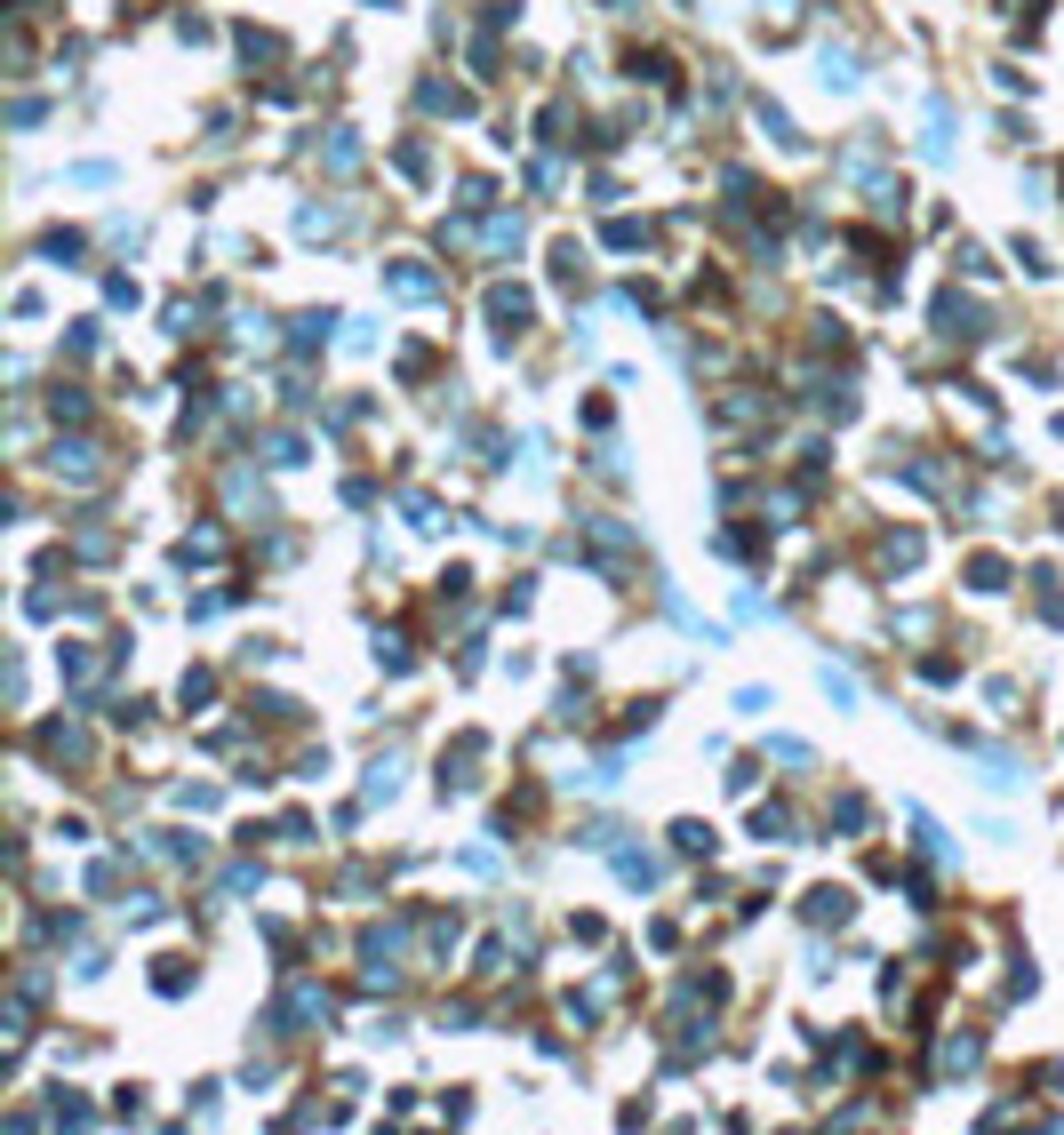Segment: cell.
<instances>
[{
	"label": "cell",
	"instance_id": "cell-1",
	"mask_svg": "<svg viewBox=\"0 0 1064 1135\" xmlns=\"http://www.w3.org/2000/svg\"><path fill=\"white\" fill-rule=\"evenodd\" d=\"M57 472H72V480H96V449H81V440H72V449H57Z\"/></svg>",
	"mask_w": 1064,
	"mask_h": 1135
}]
</instances>
